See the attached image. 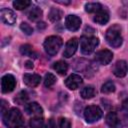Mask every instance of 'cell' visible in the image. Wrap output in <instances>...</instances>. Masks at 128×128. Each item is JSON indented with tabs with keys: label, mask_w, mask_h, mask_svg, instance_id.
<instances>
[{
	"label": "cell",
	"mask_w": 128,
	"mask_h": 128,
	"mask_svg": "<svg viewBox=\"0 0 128 128\" xmlns=\"http://www.w3.org/2000/svg\"><path fill=\"white\" fill-rule=\"evenodd\" d=\"M3 123L7 128H21L24 124L23 115L17 108H11L2 115Z\"/></svg>",
	"instance_id": "1"
},
{
	"label": "cell",
	"mask_w": 128,
	"mask_h": 128,
	"mask_svg": "<svg viewBox=\"0 0 128 128\" xmlns=\"http://www.w3.org/2000/svg\"><path fill=\"white\" fill-rule=\"evenodd\" d=\"M105 39L111 47H114V48L120 47L123 42L120 27L118 25L111 26L105 33Z\"/></svg>",
	"instance_id": "2"
},
{
	"label": "cell",
	"mask_w": 128,
	"mask_h": 128,
	"mask_svg": "<svg viewBox=\"0 0 128 128\" xmlns=\"http://www.w3.org/2000/svg\"><path fill=\"white\" fill-rule=\"evenodd\" d=\"M63 44L62 38L59 36H49L45 39L44 43H43V47L45 52L50 55V56H54L57 54V52L59 51V49L61 48Z\"/></svg>",
	"instance_id": "3"
},
{
	"label": "cell",
	"mask_w": 128,
	"mask_h": 128,
	"mask_svg": "<svg viewBox=\"0 0 128 128\" xmlns=\"http://www.w3.org/2000/svg\"><path fill=\"white\" fill-rule=\"evenodd\" d=\"M99 44V39L94 36H84L80 39V49L82 54L90 55L93 53L97 45Z\"/></svg>",
	"instance_id": "4"
},
{
	"label": "cell",
	"mask_w": 128,
	"mask_h": 128,
	"mask_svg": "<svg viewBox=\"0 0 128 128\" xmlns=\"http://www.w3.org/2000/svg\"><path fill=\"white\" fill-rule=\"evenodd\" d=\"M102 110L96 105H89L84 110V118L87 123L97 122L102 117Z\"/></svg>",
	"instance_id": "5"
},
{
	"label": "cell",
	"mask_w": 128,
	"mask_h": 128,
	"mask_svg": "<svg viewBox=\"0 0 128 128\" xmlns=\"http://www.w3.org/2000/svg\"><path fill=\"white\" fill-rule=\"evenodd\" d=\"M16 86V80L13 75L6 74L1 79V90L3 93H9L14 90Z\"/></svg>",
	"instance_id": "6"
},
{
	"label": "cell",
	"mask_w": 128,
	"mask_h": 128,
	"mask_svg": "<svg viewBox=\"0 0 128 128\" xmlns=\"http://www.w3.org/2000/svg\"><path fill=\"white\" fill-rule=\"evenodd\" d=\"M94 59H95V61L98 64L107 65V64H109L112 61V59H113V53L110 50H108V49L100 50V51L96 52Z\"/></svg>",
	"instance_id": "7"
},
{
	"label": "cell",
	"mask_w": 128,
	"mask_h": 128,
	"mask_svg": "<svg viewBox=\"0 0 128 128\" xmlns=\"http://www.w3.org/2000/svg\"><path fill=\"white\" fill-rule=\"evenodd\" d=\"M0 16H1L2 22H4L7 25H14L17 20L16 14L14 13V11L8 8H2L0 11Z\"/></svg>",
	"instance_id": "8"
},
{
	"label": "cell",
	"mask_w": 128,
	"mask_h": 128,
	"mask_svg": "<svg viewBox=\"0 0 128 128\" xmlns=\"http://www.w3.org/2000/svg\"><path fill=\"white\" fill-rule=\"evenodd\" d=\"M81 19L76 15H68L65 18V26L69 31H77L80 28Z\"/></svg>",
	"instance_id": "9"
},
{
	"label": "cell",
	"mask_w": 128,
	"mask_h": 128,
	"mask_svg": "<svg viewBox=\"0 0 128 128\" xmlns=\"http://www.w3.org/2000/svg\"><path fill=\"white\" fill-rule=\"evenodd\" d=\"M78 44H79L78 39L75 38V37L71 38L70 40H68V42L65 45V49L63 51V56L66 57V58L72 57L75 54V52H76V50L78 48Z\"/></svg>",
	"instance_id": "10"
},
{
	"label": "cell",
	"mask_w": 128,
	"mask_h": 128,
	"mask_svg": "<svg viewBox=\"0 0 128 128\" xmlns=\"http://www.w3.org/2000/svg\"><path fill=\"white\" fill-rule=\"evenodd\" d=\"M82 82H83V80H82L80 75H78V74H71L65 80V85H66V87L68 89L75 90V89H77L82 84Z\"/></svg>",
	"instance_id": "11"
},
{
	"label": "cell",
	"mask_w": 128,
	"mask_h": 128,
	"mask_svg": "<svg viewBox=\"0 0 128 128\" xmlns=\"http://www.w3.org/2000/svg\"><path fill=\"white\" fill-rule=\"evenodd\" d=\"M112 72L116 77H124L127 74V63L124 60H118L114 64Z\"/></svg>",
	"instance_id": "12"
},
{
	"label": "cell",
	"mask_w": 128,
	"mask_h": 128,
	"mask_svg": "<svg viewBox=\"0 0 128 128\" xmlns=\"http://www.w3.org/2000/svg\"><path fill=\"white\" fill-rule=\"evenodd\" d=\"M25 112L28 115H33L34 117L40 116L43 113V109L42 107L37 103V102H31L25 105Z\"/></svg>",
	"instance_id": "13"
},
{
	"label": "cell",
	"mask_w": 128,
	"mask_h": 128,
	"mask_svg": "<svg viewBox=\"0 0 128 128\" xmlns=\"http://www.w3.org/2000/svg\"><path fill=\"white\" fill-rule=\"evenodd\" d=\"M23 81L29 87H36L40 83L41 77L38 74H29V73H27V74L23 75Z\"/></svg>",
	"instance_id": "14"
},
{
	"label": "cell",
	"mask_w": 128,
	"mask_h": 128,
	"mask_svg": "<svg viewBox=\"0 0 128 128\" xmlns=\"http://www.w3.org/2000/svg\"><path fill=\"white\" fill-rule=\"evenodd\" d=\"M93 20H94V22H96L100 25H104L109 21V13L105 9H101L100 11L95 13Z\"/></svg>",
	"instance_id": "15"
},
{
	"label": "cell",
	"mask_w": 128,
	"mask_h": 128,
	"mask_svg": "<svg viewBox=\"0 0 128 128\" xmlns=\"http://www.w3.org/2000/svg\"><path fill=\"white\" fill-rule=\"evenodd\" d=\"M105 119H106V123H107L111 128L117 127V126L119 125V123H120V120H119V118H118L116 112H113V111L109 112V113L106 115V118H105Z\"/></svg>",
	"instance_id": "16"
},
{
	"label": "cell",
	"mask_w": 128,
	"mask_h": 128,
	"mask_svg": "<svg viewBox=\"0 0 128 128\" xmlns=\"http://www.w3.org/2000/svg\"><path fill=\"white\" fill-rule=\"evenodd\" d=\"M95 93H96L95 88L93 86H91V85L85 86L80 91V95H81V97L83 99H90V98H92V97L95 96Z\"/></svg>",
	"instance_id": "17"
},
{
	"label": "cell",
	"mask_w": 128,
	"mask_h": 128,
	"mask_svg": "<svg viewBox=\"0 0 128 128\" xmlns=\"http://www.w3.org/2000/svg\"><path fill=\"white\" fill-rule=\"evenodd\" d=\"M63 16V12L58 9V8H54L52 7L48 13V18L51 22H56V21H59Z\"/></svg>",
	"instance_id": "18"
},
{
	"label": "cell",
	"mask_w": 128,
	"mask_h": 128,
	"mask_svg": "<svg viewBox=\"0 0 128 128\" xmlns=\"http://www.w3.org/2000/svg\"><path fill=\"white\" fill-rule=\"evenodd\" d=\"M53 69L60 75H65L67 70H68V65L66 62L62 61V60H59L57 62H55L53 64Z\"/></svg>",
	"instance_id": "19"
},
{
	"label": "cell",
	"mask_w": 128,
	"mask_h": 128,
	"mask_svg": "<svg viewBox=\"0 0 128 128\" xmlns=\"http://www.w3.org/2000/svg\"><path fill=\"white\" fill-rule=\"evenodd\" d=\"M42 17V10L39 7H34L28 14V18L31 21H37Z\"/></svg>",
	"instance_id": "20"
},
{
	"label": "cell",
	"mask_w": 128,
	"mask_h": 128,
	"mask_svg": "<svg viewBox=\"0 0 128 128\" xmlns=\"http://www.w3.org/2000/svg\"><path fill=\"white\" fill-rule=\"evenodd\" d=\"M20 53L24 56H29V57H36V53L33 51V47L29 44L22 45L20 47Z\"/></svg>",
	"instance_id": "21"
},
{
	"label": "cell",
	"mask_w": 128,
	"mask_h": 128,
	"mask_svg": "<svg viewBox=\"0 0 128 128\" xmlns=\"http://www.w3.org/2000/svg\"><path fill=\"white\" fill-rule=\"evenodd\" d=\"M101 9H103V7L100 3H87V4H85V11L88 13H97Z\"/></svg>",
	"instance_id": "22"
},
{
	"label": "cell",
	"mask_w": 128,
	"mask_h": 128,
	"mask_svg": "<svg viewBox=\"0 0 128 128\" xmlns=\"http://www.w3.org/2000/svg\"><path fill=\"white\" fill-rule=\"evenodd\" d=\"M30 5H31V1H29V0H15L13 2V6L17 10L25 9V8L29 7Z\"/></svg>",
	"instance_id": "23"
},
{
	"label": "cell",
	"mask_w": 128,
	"mask_h": 128,
	"mask_svg": "<svg viewBox=\"0 0 128 128\" xmlns=\"http://www.w3.org/2000/svg\"><path fill=\"white\" fill-rule=\"evenodd\" d=\"M114 91H115V85L112 81L105 82L101 87V92L104 94H109V93H112Z\"/></svg>",
	"instance_id": "24"
},
{
	"label": "cell",
	"mask_w": 128,
	"mask_h": 128,
	"mask_svg": "<svg viewBox=\"0 0 128 128\" xmlns=\"http://www.w3.org/2000/svg\"><path fill=\"white\" fill-rule=\"evenodd\" d=\"M43 126H44V121H43V118H41L40 116L33 117L30 120L31 128H43Z\"/></svg>",
	"instance_id": "25"
},
{
	"label": "cell",
	"mask_w": 128,
	"mask_h": 128,
	"mask_svg": "<svg viewBox=\"0 0 128 128\" xmlns=\"http://www.w3.org/2000/svg\"><path fill=\"white\" fill-rule=\"evenodd\" d=\"M56 77L52 74V73H47V74H45V77H44V85H45V87H51V86H53L54 84H55V82H56Z\"/></svg>",
	"instance_id": "26"
},
{
	"label": "cell",
	"mask_w": 128,
	"mask_h": 128,
	"mask_svg": "<svg viewBox=\"0 0 128 128\" xmlns=\"http://www.w3.org/2000/svg\"><path fill=\"white\" fill-rule=\"evenodd\" d=\"M28 100V94L26 91H21L20 93H18V95L14 98V101L18 104H24L26 101Z\"/></svg>",
	"instance_id": "27"
},
{
	"label": "cell",
	"mask_w": 128,
	"mask_h": 128,
	"mask_svg": "<svg viewBox=\"0 0 128 128\" xmlns=\"http://www.w3.org/2000/svg\"><path fill=\"white\" fill-rule=\"evenodd\" d=\"M20 29L26 34V35H31L33 33V28L26 22H22L20 24Z\"/></svg>",
	"instance_id": "28"
},
{
	"label": "cell",
	"mask_w": 128,
	"mask_h": 128,
	"mask_svg": "<svg viewBox=\"0 0 128 128\" xmlns=\"http://www.w3.org/2000/svg\"><path fill=\"white\" fill-rule=\"evenodd\" d=\"M59 128H71V123L67 118H60Z\"/></svg>",
	"instance_id": "29"
},
{
	"label": "cell",
	"mask_w": 128,
	"mask_h": 128,
	"mask_svg": "<svg viewBox=\"0 0 128 128\" xmlns=\"http://www.w3.org/2000/svg\"><path fill=\"white\" fill-rule=\"evenodd\" d=\"M122 108H123V110H124L126 113H128V98H126V99L123 101V103H122Z\"/></svg>",
	"instance_id": "30"
},
{
	"label": "cell",
	"mask_w": 128,
	"mask_h": 128,
	"mask_svg": "<svg viewBox=\"0 0 128 128\" xmlns=\"http://www.w3.org/2000/svg\"><path fill=\"white\" fill-rule=\"evenodd\" d=\"M37 28H38L39 30H42V29L46 28V24H45L44 22H39V23L37 24Z\"/></svg>",
	"instance_id": "31"
},
{
	"label": "cell",
	"mask_w": 128,
	"mask_h": 128,
	"mask_svg": "<svg viewBox=\"0 0 128 128\" xmlns=\"http://www.w3.org/2000/svg\"><path fill=\"white\" fill-rule=\"evenodd\" d=\"M25 67L31 69V68H33V63H32L31 61H26V62H25Z\"/></svg>",
	"instance_id": "32"
},
{
	"label": "cell",
	"mask_w": 128,
	"mask_h": 128,
	"mask_svg": "<svg viewBox=\"0 0 128 128\" xmlns=\"http://www.w3.org/2000/svg\"><path fill=\"white\" fill-rule=\"evenodd\" d=\"M47 128H54V121H53V119H50V120L48 121Z\"/></svg>",
	"instance_id": "33"
},
{
	"label": "cell",
	"mask_w": 128,
	"mask_h": 128,
	"mask_svg": "<svg viewBox=\"0 0 128 128\" xmlns=\"http://www.w3.org/2000/svg\"><path fill=\"white\" fill-rule=\"evenodd\" d=\"M56 3H59V4H62V5H68L70 4V1H59V0H55Z\"/></svg>",
	"instance_id": "34"
}]
</instances>
